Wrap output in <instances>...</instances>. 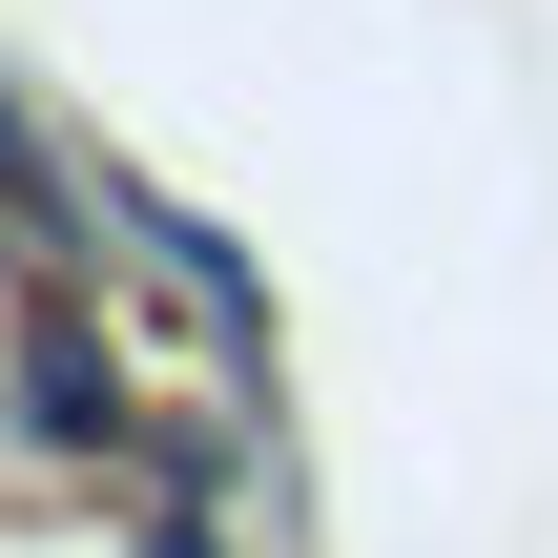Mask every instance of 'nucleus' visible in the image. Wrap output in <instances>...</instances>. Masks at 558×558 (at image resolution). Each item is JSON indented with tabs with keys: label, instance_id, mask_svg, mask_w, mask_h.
<instances>
[{
	"label": "nucleus",
	"instance_id": "nucleus-2",
	"mask_svg": "<svg viewBox=\"0 0 558 558\" xmlns=\"http://www.w3.org/2000/svg\"><path fill=\"white\" fill-rule=\"evenodd\" d=\"M0 207H21L41 248H83V228H104V186H62V145H41L21 104H0Z\"/></svg>",
	"mask_w": 558,
	"mask_h": 558
},
{
	"label": "nucleus",
	"instance_id": "nucleus-1",
	"mask_svg": "<svg viewBox=\"0 0 558 558\" xmlns=\"http://www.w3.org/2000/svg\"><path fill=\"white\" fill-rule=\"evenodd\" d=\"M0 414H21V456H104V435H124V352H104L83 311H41L21 373H0Z\"/></svg>",
	"mask_w": 558,
	"mask_h": 558
}]
</instances>
